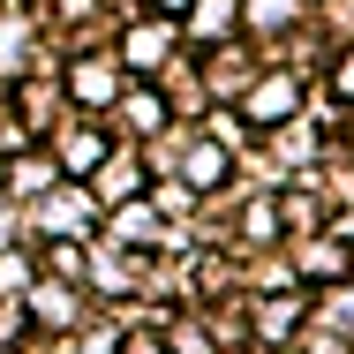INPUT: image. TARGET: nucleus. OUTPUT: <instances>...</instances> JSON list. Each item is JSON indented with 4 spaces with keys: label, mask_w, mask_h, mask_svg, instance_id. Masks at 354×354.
<instances>
[{
    "label": "nucleus",
    "mask_w": 354,
    "mask_h": 354,
    "mask_svg": "<svg viewBox=\"0 0 354 354\" xmlns=\"http://www.w3.org/2000/svg\"><path fill=\"white\" fill-rule=\"evenodd\" d=\"M301 272H317V279H339V272H347V257L317 241V249H301Z\"/></svg>",
    "instance_id": "1"
},
{
    "label": "nucleus",
    "mask_w": 354,
    "mask_h": 354,
    "mask_svg": "<svg viewBox=\"0 0 354 354\" xmlns=\"http://www.w3.org/2000/svg\"><path fill=\"white\" fill-rule=\"evenodd\" d=\"M339 91H354V61H347V68H339Z\"/></svg>",
    "instance_id": "2"
},
{
    "label": "nucleus",
    "mask_w": 354,
    "mask_h": 354,
    "mask_svg": "<svg viewBox=\"0 0 354 354\" xmlns=\"http://www.w3.org/2000/svg\"><path fill=\"white\" fill-rule=\"evenodd\" d=\"M166 8H181V0H166Z\"/></svg>",
    "instance_id": "3"
}]
</instances>
